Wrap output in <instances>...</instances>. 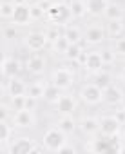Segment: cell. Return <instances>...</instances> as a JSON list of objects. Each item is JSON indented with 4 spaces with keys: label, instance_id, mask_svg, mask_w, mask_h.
I'll return each mask as SVG.
<instances>
[{
    "label": "cell",
    "instance_id": "cell-1",
    "mask_svg": "<svg viewBox=\"0 0 125 154\" xmlns=\"http://www.w3.org/2000/svg\"><path fill=\"white\" fill-rule=\"evenodd\" d=\"M4 149H6L8 154H33V152H42V150H45L44 145H38V143H36L33 138H29V136H22V138L11 140Z\"/></svg>",
    "mask_w": 125,
    "mask_h": 154
},
{
    "label": "cell",
    "instance_id": "cell-2",
    "mask_svg": "<svg viewBox=\"0 0 125 154\" xmlns=\"http://www.w3.org/2000/svg\"><path fill=\"white\" fill-rule=\"evenodd\" d=\"M66 143H67V134L60 127H49L42 136V145L49 152H60Z\"/></svg>",
    "mask_w": 125,
    "mask_h": 154
},
{
    "label": "cell",
    "instance_id": "cell-3",
    "mask_svg": "<svg viewBox=\"0 0 125 154\" xmlns=\"http://www.w3.org/2000/svg\"><path fill=\"white\" fill-rule=\"evenodd\" d=\"M47 20L54 26H67L73 20V13L69 4L66 2H53V6L47 9Z\"/></svg>",
    "mask_w": 125,
    "mask_h": 154
},
{
    "label": "cell",
    "instance_id": "cell-4",
    "mask_svg": "<svg viewBox=\"0 0 125 154\" xmlns=\"http://www.w3.org/2000/svg\"><path fill=\"white\" fill-rule=\"evenodd\" d=\"M78 98L82 100V103L91 105V107H96V105H100L103 102V91L94 82L84 84L80 87V91H78Z\"/></svg>",
    "mask_w": 125,
    "mask_h": 154
},
{
    "label": "cell",
    "instance_id": "cell-5",
    "mask_svg": "<svg viewBox=\"0 0 125 154\" xmlns=\"http://www.w3.org/2000/svg\"><path fill=\"white\" fill-rule=\"evenodd\" d=\"M49 82L56 87H60L62 91H67L69 87H73L75 84V72L67 67H56L51 71V76H49Z\"/></svg>",
    "mask_w": 125,
    "mask_h": 154
},
{
    "label": "cell",
    "instance_id": "cell-6",
    "mask_svg": "<svg viewBox=\"0 0 125 154\" xmlns=\"http://www.w3.org/2000/svg\"><path fill=\"white\" fill-rule=\"evenodd\" d=\"M47 44H49V40H47V36H45V31H44V33L33 31V33H27V35L24 36V45H26V49L31 51V53H40V51H44V49L47 47Z\"/></svg>",
    "mask_w": 125,
    "mask_h": 154
},
{
    "label": "cell",
    "instance_id": "cell-7",
    "mask_svg": "<svg viewBox=\"0 0 125 154\" xmlns=\"http://www.w3.org/2000/svg\"><path fill=\"white\" fill-rule=\"evenodd\" d=\"M78 129L84 136L87 138H94L100 134V118L98 116H91V114H84L78 120Z\"/></svg>",
    "mask_w": 125,
    "mask_h": 154
},
{
    "label": "cell",
    "instance_id": "cell-8",
    "mask_svg": "<svg viewBox=\"0 0 125 154\" xmlns=\"http://www.w3.org/2000/svg\"><path fill=\"white\" fill-rule=\"evenodd\" d=\"M105 65L103 62V56H102V51H89L87 56H85V62L82 65V69L87 72V74H96L98 71H102Z\"/></svg>",
    "mask_w": 125,
    "mask_h": 154
},
{
    "label": "cell",
    "instance_id": "cell-9",
    "mask_svg": "<svg viewBox=\"0 0 125 154\" xmlns=\"http://www.w3.org/2000/svg\"><path fill=\"white\" fill-rule=\"evenodd\" d=\"M11 120H13V125L18 129H31L36 125V114H35V111H29V109H22L18 112H13Z\"/></svg>",
    "mask_w": 125,
    "mask_h": 154
},
{
    "label": "cell",
    "instance_id": "cell-10",
    "mask_svg": "<svg viewBox=\"0 0 125 154\" xmlns=\"http://www.w3.org/2000/svg\"><path fill=\"white\" fill-rule=\"evenodd\" d=\"M121 127H123V123L114 114H105L100 118V134H103V136L118 134V132H121Z\"/></svg>",
    "mask_w": 125,
    "mask_h": 154
},
{
    "label": "cell",
    "instance_id": "cell-11",
    "mask_svg": "<svg viewBox=\"0 0 125 154\" xmlns=\"http://www.w3.org/2000/svg\"><path fill=\"white\" fill-rule=\"evenodd\" d=\"M78 109V103H76V98L71 96V94H62L56 102H54V111L64 116V114H75Z\"/></svg>",
    "mask_w": 125,
    "mask_h": 154
},
{
    "label": "cell",
    "instance_id": "cell-12",
    "mask_svg": "<svg viewBox=\"0 0 125 154\" xmlns=\"http://www.w3.org/2000/svg\"><path fill=\"white\" fill-rule=\"evenodd\" d=\"M24 67H26V71H27L29 74L38 76V74H42V72L45 71V67H47V60H45V56H42L40 53H33L31 56H27Z\"/></svg>",
    "mask_w": 125,
    "mask_h": 154
},
{
    "label": "cell",
    "instance_id": "cell-13",
    "mask_svg": "<svg viewBox=\"0 0 125 154\" xmlns=\"http://www.w3.org/2000/svg\"><path fill=\"white\" fill-rule=\"evenodd\" d=\"M107 38V33H105V27L102 26H91L84 31V44L87 45H100L102 42H105Z\"/></svg>",
    "mask_w": 125,
    "mask_h": 154
},
{
    "label": "cell",
    "instance_id": "cell-14",
    "mask_svg": "<svg viewBox=\"0 0 125 154\" xmlns=\"http://www.w3.org/2000/svg\"><path fill=\"white\" fill-rule=\"evenodd\" d=\"M11 22L15 26H18V27H24V26L31 24L33 22V18H31V6L29 4H17Z\"/></svg>",
    "mask_w": 125,
    "mask_h": 154
},
{
    "label": "cell",
    "instance_id": "cell-15",
    "mask_svg": "<svg viewBox=\"0 0 125 154\" xmlns=\"http://www.w3.org/2000/svg\"><path fill=\"white\" fill-rule=\"evenodd\" d=\"M22 72V63L15 58V56H4V62H2V74L4 78H15Z\"/></svg>",
    "mask_w": 125,
    "mask_h": 154
},
{
    "label": "cell",
    "instance_id": "cell-16",
    "mask_svg": "<svg viewBox=\"0 0 125 154\" xmlns=\"http://www.w3.org/2000/svg\"><path fill=\"white\" fill-rule=\"evenodd\" d=\"M123 100H125V93L121 91V87H118V85H109L105 91H103V102L105 103H109V105H121L123 103Z\"/></svg>",
    "mask_w": 125,
    "mask_h": 154
},
{
    "label": "cell",
    "instance_id": "cell-17",
    "mask_svg": "<svg viewBox=\"0 0 125 154\" xmlns=\"http://www.w3.org/2000/svg\"><path fill=\"white\" fill-rule=\"evenodd\" d=\"M6 91H8V96H24L27 93V84L18 78V76H15V78H8L6 80Z\"/></svg>",
    "mask_w": 125,
    "mask_h": 154
},
{
    "label": "cell",
    "instance_id": "cell-18",
    "mask_svg": "<svg viewBox=\"0 0 125 154\" xmlns=\"http://www.w3.org/2000/svg\"><path fill=\"white\" fill-rule=\"evenodd\" d=\"M85 150H91V152H109L111 150V141H109V136H103L102 138H93L89 140V143L85 145Z\"/></svg>",
    "mask_w": 125,
    "mask_h": 154
},
{
    "label": "cell",
    "instance_id": "cell-19",
    "mask_svg": "<svg viewBox=\"0 0 125 154\" xmlns=\"http://www.w3.org/2000/svg\"><path fill=\"white\" fill-rule=\"evenodd\" d=\"M105 33H107V38H111V40H116V38L123 36L125 35V24H123V20H107Z\"/></svg>",
    "mask_w": 125,
    "mask_h": 154
},
{
    "label": "cell",
    "instance_id": "cell-20",
    "mask_svg": "<svg viewBox=\"0 0 125 154\" xmlns=\"http://www.w3.org/2000/svg\"><path fill=\"white\" fill-rule=\"evenodd\" d=\"M56 127H60L62 131H64V132L69 136V134H73V132L78 129V120H75L73 114H64V116H60V118H58Z\"/></svg>",
    "mask_w": 125,
    "mask_h": 154
},
{
    "label": "cell",
    "instance_id": "cell-21",
    "mask_svg": "<svg viewBox=\"0 0 125 154\" xmlns=\"http://www.w3.org/2000/svg\"><path fill=\"white\" fill-rule=\"evenodd\" d=\"M87 4V15H93V17H103L107 6L111 4L109 0H85Z\"/></svg>",
    "mask_w": 125,
    "mask_h": 154
},
{
    "label": "cell",
    "instance_id": "cell-22",
    "mask_svg": "<svg viewBox=\"0 0 125 154\" xmlns=\"http://www.w3.org/2000/svg\"><path fill=\"white\" fill-rule=\"evenodd\" d=\"M64 36L69 40V44H82L84 42V33L78 26H71L67 24L64 29Z\"/></svg>",
    "mask_w": 125,
    "mask_h": 154
},
{
    "label": "cell",
    "instance_id": "cell-23",
    "mask_svg": "<svg viewBox=\"0 0 125 154\" xmlns=\"http://www.w3.org/2000/svg\"><path fill=\"white\" fill-rule=\"evenodd\" d=\"M93 82H94L102 91H105L109 85H112V74H111L109 71L102 69V71H98L96 74H93Z\"/></svg>",
    "mask_w": 125,
    "mask_h": 154
},
{
    "label": "cell",
    "instance_id": "cell-24",
    "mask_svg": "<svg viewBox=\"0 0 125 154\" xmlns=\"http://www.w3.org/2000/svg\"><path fill=\"white\" fill-rule=\"evenodd\" d=\"M103 17H105L107 20H123L125 13H123V8H121L120 4H116V2H111V4L107 6V9H105Z\"/></svg>",
    "mask_w": 125,
    "mask_h": 154
},
{
    "label": "cell",
    "instance_id": "cell-25",
    "mask_svg": "<svg viewBox=\"0 0 125 154\" xmlns=\"http://www.w3.org/2000/svg\"><path fill=\"white\" fill-rule=\"evenodd\" d=\"M69 8L73 13V18H84L87 15V4L85 0H69Z\"/></svg>",
    "mask_w": 125,
    "mask_h": 154
},
{
    "label": "cell",
    "instance_id": "cell-26",
    "mask_svg": "<svg viewBox=\"0 0 125 154\" xmlns=\"http://www.w3.org/2000/svg\"><path fill=\"white\" fill-rule=\"evenodd\" d=\"M45 85L47 84H44L42 80H35V82H31L27 85V93L26 94H29V96H33L36 100H42L44 98V93H45Z\"/></svg>",
    "mask_w": 125,
    "mask_h": 154
},
{
    "label": "cell",
    "instance_id": "cell-27",
    "mask_svg": "<svg viewBox=\"0 0 125 154\" xmlns=\"http://www.w3.org/2000/svg\"><path fill=\"white\" fill-rule=\"evenodd\" d=\"M84 51H85V49H84V42H82V44H69V47H67L64 58L69 60V62H78V58L82 56Z\"/></svg>",
    "mask_w": 125,
    "mask_h": 154
},
{
    "label": "cell",
    "instance_id": "cell-28",
    "mask_svg": "<svg viewBox=\"0 0 125 154\" xmlns=\"http://www.w3.org/2000/svg\"><path fill=\"white\" fill-rule=\"evenodd\" d=\"M60 96H62V89H60V87H56V85H53V84L49 82V84L45 85L44 100H45V102H49V103H54Z\"/></svg>",
    "mask_w": 125,
    "mask_h": 154
},
{
    "label": "cell",
    "instance_id": "cell-29",
    "mask_svg": "<svg viewBox=\"0 0 125 154\" xmlns=\"http://www.w3.org/2000/svg\"><path fill=\"white\" fill-rule=\"evenodd\" d=\"M11 136H13V127L9 125L8 120H2L0 122V141L4 143V147L11 141Z\"/></svg>",
    "mask_w": 125,
    "mask_h": 154
},
{
    "label": "cell",
    "instance_id": "cell-30",
    "mask_svg": "<svg viewBox=\"0 0 125 154\" xmlns=\"http://www.w3.org/2000/svg\"><path fill=\"white\" fill-rule=\"evenodd\" d=\"M67 47H69V40L64 36V35H62L58 40H54L53 44H51V51L54 53V54H62V56H64L66 54V51H67Z\"/></svg>",
    "mask_w": 125,
    "mask_h": 154
},
{
    "label": "cell",
    "instance_id": "cell-31",
    "mask_svg": "<svg viewBox=\"0 0 125 154\" xmlns=\"http://www.w3.org/2000/svg\"><path fill=\"white\" fill-rule=\"evenodd\" d=\"M15 8H17V4L13 0H4L2 6H0V17L4 20H11L13 15H15Z\"/></svg>",
    "mask_w": 125,
    "mask_h": 154
},
{
    "label": "cell",
    "instance_id": "cell-32",
    "mask_svg": "<svg viewBox=\"0 0 125 154\" xmlns=\"http://www.w3.org/2000/svg\"><path fill=\"white\" fill-rule=\"evenodd\" d=\"M31 6V18H33V22H40V20H44L45 17H47V11L36 2V4H29Z\"/></svg>",
    "mask_w": 125,
    "mask_h": 154
},
{
    "label": "cell",
    "instance_id": "cell-33",
    "mask_svg": "<svg viewBox=\"0 0 125 154\" xmlns=\"http://www.w3.org/2000/svg\"><path fill=\"white\" fill-rule=\"evenodd\" d=\"M9 107L13 112H18L26 107V94L24 96H11L9 98Z\"/></svg>",
    "mask_w": 125,
    "mask_h": 154
},
{
    "label": "cell",
    "instance_id": "cell-34",
    "mask_svg": "<svg viewBox=\"0 0 125 154\" xmlns=\"http://www.w3.org/2000/svg\"><path fill=\"white\" fill-rule=\"evenodd\" d=\"M112 51L116 53V56H120V58H125V38H116V40H112Z\"/></svg>",
    "mask_w": 125,
    "mask_h": 154
},
{
    "label": "cell",
    "instance_id": "cell-35",
    "mask_svg": "<svg viewBox=\"0 0 125 154\" xmlns=\"http://www.w3.org/2000/svg\"><path fill=\"white\" fill-rule=\"evenodd\" d=\"M64 33H60V29H58V26H53V27H47L45 29V36H47V40H49V44H53L54 40H58Z\"/></svg>",
    "mask_w": 125,
    "mask_h": 154
},
{
    "label": "cell",
    "instance_id": "cell-36",
    "mask_svg": "<svg viewBox=\"0 0 125 154\" xmlns=\"http://www.w3.org/2000/svg\"><path fill=\"white\" fill-rule=\"evenodd\" d=\"M102 56H103L105 65H112V63L116 62V53L112 51V47H105V49L102 51Z\"/></svg>",
    "mask_w": 125,
    "mask_h": 154
},
{
    "label": "cell",
    "instance_id": "cell-37",
    "mask_svg": "<svg viewBox=\"0 0 125 154\" xmlns=\"http://www.w3.org/2000/svg\"><path fill=\"white\" fill-rule=\"evenodd\" d=\"M36 107H38V100H36V98H33V96H29V94H26V107H24V109L36 111Z\"/></svg>",
    "mask_w": 125,
    "mask_h": 154
},
{
    "label": "cell",
    "instance_id": "cell-38",
    "mask_svg": "<svg viewBox=\"0 0 125 154\" xmlns=\"http://www.w3.org/2000/svg\"><path fill=\"white\" fill-rule=\"evenodd\" d=\"M4 35H6V38H8V40H11V38H15V36H17V29H15V24H13L11 27H8Z\"/></svg>",
    "mask_w": 125,
    "mask_h": 154
},
{
    "label": "cell",
    "instance_id": "cell-39",
    "mask_svg": "<svg viewBox=\"0 0 125 154\" xmlns=\"http://www.w3.org/2000/svg\"><path fill=\"white\" fill-rule=\"evenodd\" d=\"M114 116H116L123 125H125V107H120V109L116 111V114H114Z\"/></svg>",
    "mask_w": 125,
    "mask_h": 154
},
{
    "label": "cell",
    "instance_id": "cell-40",
    "mask_svg": "<svg viewBox=\"0 0 125 154\" xmlns=\"http://www.w3.org/2000/svg\"><path fill=\"white\" fill-rule=\"evenodd\" d=\"M67 150H69V152H75V147H71V145H67V143H66L64 147H62V150H60V152H67Z\"/></svg>",
    "mask_w": 125,
    "mask_h": 154
},
{
    "label": "cell",
    "instance_id": "cell-41",
    "mask_svg": "<svg viewBox=\"0 0 125 154\" xmlns=\"http://www.w3.org/2000/svg\"><path fill=\"white\" fill-rule=\"evenodd\" d=\"M120 80L125 84V67H121V71H120Z\"/></svg>",
    "mask_w": 125,
    "mask_h": 154
},
{
    "label": "cell",
    "instance_id": "cell-42",
    "mask_svg": "<svg viewBox=\"0 0 125 154\" xmlns=\"http://www.w3.org/2000/svg\"><path fill=\"white\" fill-rule=\"evenodd\" d=\"M121 136H123V140H125V125H123V129H121Z\"/></svg>",
    "mask_w": 125,
    "mask_h": 154
}]
</instances>
